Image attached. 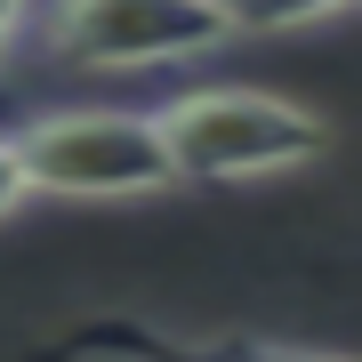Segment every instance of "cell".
Here are the masks:
<instances>
[{
    "label": "cell",
    "instance_id": "1",
    "mask_svg": "<svg viewBox=\"0 0 362 362\" xmlns=\"http://www.w3.org/2000/svg\"><path fill=\"white\" fill-rule=\"evenodd\" d=\"M161 153L177 185H258L282 169H306L330 153V121L298 97L250 89V81H209V89L153 105Z\"/></svg>",
    "mask_w": 362,
    "mask_h": 362
},
{
    "label": "cell",
    "instance_id": "2",
    "mask_svg": "<svg viewBox=\"0 0 362 362\" xmlns=\"http://www.w3.org/2000/svg\"><path fill=\"white\" fill-rule=\"evenodd\" d=\"M16 161H25L33 194H65V202H145L169 194L177 169L161 153L153 105H57V113L16 121Z\"/></svg>",
    "mask_w": 362,
    "mask_h": 362
},
{
    "label": "cell",
    "instance_id": "3",
    "mask_svg": "<svg viewBox=\"0 0 362 362\" xmlns=\"http://www.w3.org/2000/svg\"><path fill=\"white\" fill-rule=\"evenodd\" d=\"M25 40L65 73H153L194 65L233 33L209 0H33Z\"/></svg>",
    "mask_w": 362,
    "mask_h": 362
},
{
    "label": "cell",
    "instance_id": "4",
    "mask_svg": "<svg viewBox=\"0 0 362 362\" xmlns=\"http://www.w3.org/2000/svg\"><path fill=\"white\" fill-rule=\"evenodd\" d=\"M40 362H362V354L250 338V330H161V322H137V314H97V322L57 330Z\"/></svg>",
    "mask_w": 362,
    "mask_h": 362
},
{
    "label": "cell",
    "instance_id": "5",
    "mask_svg": "<svg viewBox=\"0 0 362 362\" xmlns=\"http://www.w3.org/2000/svg\"><path fill=\"white\" fill-rule=\"evenodd\" d=\"M226 33H306V25H330L338 8L354 0H209Z\"/></svg>",
    "mask_w": 362,
    "mask_h": 362
},
{
    "label": "cell",
    "instance_id": "6",
    "mask_svg": "<svg viewBox=\"0 0 362 362\" xmlns=\"http://www.w3.org/2000/svg\"><path fill=\"white\" fill-rule=\"evenodd\" d=\"M25 16H33V0H0V97H8V65L25 49Z\"/></svg>",
    "mask_w": 362,
    "mask_h": 362
},
{
    "label": "cell",
    "instance_id": "7",
    "mask_svg": "<svg viewBox=\"0 0 362 362\" xmlns=\"http://www.w3.org/2000/svg\"><path fill=\"white\" fill-rule=\"evenodd\" d=\"M16 202H33V185H25V161H16V137L0 129V218H8Z\"/></svg>",
    "mask_w": 362,
    "mask_h": 362
}]
</instances>
